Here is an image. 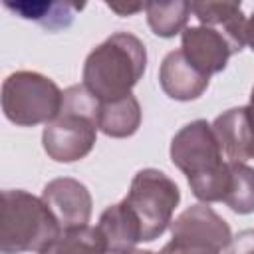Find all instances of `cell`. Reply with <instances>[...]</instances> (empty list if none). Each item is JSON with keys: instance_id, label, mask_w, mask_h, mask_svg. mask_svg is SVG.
Returning <instances> with one entry per match:
<instances>
[{"instance_id": "obj_1", "label": "cell", "mask_w": 254, "mask_h": 254, "mask_svg": "<svg viewBox=\"0 0 254 254\" xmlns=\"http://www.w3.org/2000/svg\"><path fill=\"white\" fill-rule=\"evenodd\" d=\"M169 155L200 202L224 200L230 169L228 161H222V147L206 119L183 125L171 139Z\"/></svg>"}, {"instance_id": "obj_2", "label": "cell", "mask_w": 254, "mask_h": 254, "mask_svg": "<svg viewBox=\"0 0 254 254\" xmlns=\"http://www.w3.org/2000/svg\"><path fill=\"white\" fill-rule=\"evenodd\" d=\"M145 69V44L131 32H115L87 54L81 79L85 89L101 103L129 95Z\"/></svg>"}, {"instance_id": "obj_3", "label": "cell", "mask_w": 254, "mask_h": 254, "mask_svg": "<svg viewBox=\"0 0 254 254\" xmlns=\"http://www.w3.org/2000/svg\"><path fill=\"white\" fill-rule=\"evenodd\" d=\"M99 101L85 85H69L64 89L60 113L46 123L42 145L56 163H75L91 153L97 139Z\"/></svg>"}, {"instance_id": "obj_4", "label": "cell", "mask_w": 254, "mask_h": 254, "mask_svg": "<svg viewBox=\"0 0 254 254\" xmlns=\"http://www.w3.org/2000/svg\"><path fill=\"white\" fill-rule=\"evenodd\" d=\"M62 234V228L44 198L22 189L2 190L0 252H40Z\"/></svg>"}, {"instance_id": "obj_5", "label": "cell", "mask_w": 254, "mask_h": 254, "mask_svg": "<svg viewBox=\"0 0 254 254\" xmlns=\"http://www.w3.org/2000/svg\"><path fill=\"white\" fill-rule=\"evenodd\" d=\"M64 91L38 71H14L2 83V111L20 127L50 123L62 109Z\"/></svg>"}, {"instance_id": "obj_6", "label": "cell", "mask_w": 254, "mask_h": 254, "mask_svg": "<svg viewBox=\"0 0 254 254\" xmlns=\"http://www.w3.org/2000/svg\"><path fill=\"white\" fill-rule=\"evenodd\" d=\"M123 200L141 224L143 242H153L171 226L173 212L181 202V190L169 175L149 167L135 173Z\"/></svg>"}, {"instance_id": "obj_7", "label": "cell", "mask_w": 254, "mask_h": 254, "mask_svg": "<svg viewBox=\"0 0 254 254\" xmlns=\"http://www.w3.org/2000/svg\"><path fill=\"white\" fill-rule=\"evenodd\" d=\"M171 240L208 246L218 252L226 250L232 240V230L228 222L204 202L185 208L171 222Z\"/></svg>"}, {"instance_id": "obj_8", "label": "cell", "mask_w": 254, "mask_h": 254, "mask_svg": "<svg viewBox=\"0 0 254 254\" xmlns=\"http://www.w3.org/2000/svg\"><path fill=\"white\" fill-rule=\"evenodd\" d=\"M42 198L56 216L62 230H73L81 226H89L91 218V194L83 183L71 177L52 179L44 190Z\"/></svg>"}, {"instance_id": "obj_9", "label": "cell", "mask_w": 254, "mask_h": 254, "mask_svg": "<svg viewBox=\"0 0 254 254\" xmlns=\"http://www.w3.org/2000/svg\"><path fill=\"white\" fill-rule=\"evenodd\" d=\"M181 50L185 58L208 77L220 73L230 56L238 54L222 32L208 26H187L181 34Z\"/></svg>"}, {"instance_id": "obj_10", "label": "cell", "mask_w": 254, "mask_h": 254, "mask_svg": "<svg viewBox=\"0 0 254 254\" xmlns=\"http://www.w3.org/2000/svg\"><path fill=\"white\" fill-rule=\"evenodd\" d=\"M210 77L200 73L183 54V50L169 52L159 67V85L167 97L175 101H192L198 99L206 87Z\"/></svg>"}, {"instance_id": "obj_11", "label": "cell", "mask_w": 254, "mask_h": 254, "mask_svg": "<svg viewBox=\"0 0 254 254\" xmlns=\"http://www.w3.org/2000/svg\"><path fill=\"white\" fill-rule=\"evenodd\" d=\"M95 228L107 254H129L139 242H143L141 224L125 200L107 206L101 212Z\"/></svg>"}, {"instance_id": "obj_12", "label": "cell", "mask_w": 254, "mask_h": 254, "mask_svg": "<svg viewBox=\"0 0 254 254\" xmlns=\"http://www.w3.org/2000/svg\"><path fill=\"white\" fill-rule=\"evenodd\" d=\"M212 131L230 161L254 159V127L246 105L226 109L212 121Z\"/></svg>"}, {"instance_id": "obj_13", "label": "cell", "mask_w": 254, "mask_h": 254, "mask_svg": "<svg viewBox=\"0 0 254 254\" xmlns=\"http://www.w3.org/2000/svg\"><path fill=\"white\" fill-rule=\"evenodd\" d=\"M190 12L192 16L200 22V26L214 28L222 32L230 44L234 46L236 52H242L244 48V26H246V16L242 12L240 2H190Z\"/></svg>"}, {"instance_id": "obj_14", "label": "cell", "mask_w": 254, "mask_h": 254, "mask_svg": "<svg viewBox=\"0 0 254 254\" xmlns=\"http://www.w3.org/2000/svg\"><path fill=\"white\" fill-rule=\"evenodd\" d=\"M141 117L143 113H141L139 99L133 93H129L113 101H101L97 125L103 135L113 139H125L137 133L141 125Z\"/></svg>"}, {"instance_id": "obj_15", "label": "cell", "mask_w": 254, "mask_h": 254, "mask_svg": "<svg viewBox=\"0 0 254 254\" xmlns=\"http://www.w3.org/2000/svg\"><path fill=\"white\" fill-rule=\"evenodd\" d=\"M4 8L14 12L24 20H34L46 30L56 32L67 28L73 22V16L83 10V4L71 2H4Z\"/></svg>"}, {"instance_id": "obj_16", "label": "cell", "mask_w": 254, "mask_h": 254, "mask_svg": "<svg viewBox=\"0 0 254 254\" xmlns=\"http://www.w3.org/2000/svg\"><path fill=\"white\" fill-rule=\"evenodd\" d=\"M147 24L151 32L159 38H175L183 34L189 22L190 2L175 0V2H145Z\"/></svg>"}, {"instance_id": "obj_17", "label": "cell", "mask_w": 254, "mask_h": 254, "mask_svg": "<svg viewBox=\"0 0 254 254\" xmlns=\"http://www.w3.org/2000/svg\"><path fill=\"white\" fill-rule=\"evenodd\" d=\"M230 181L224 194V204L236 214L254 212V169L240 161H228Z\"/></svg>"}, {"instance_id": "obj_18", "label": "cell", "mask_w": 254, "mask_h": 254, "mask_svg": "<svg viewBox=\"0 0 254 254\" xmlns=\"http://www.w3.org/2000/svg\"><path fill=\"white\" fill-rule=\"evenodd\" d=\"M38 254H107V252L97 228L81 226L73 230H62V234Z\"/></svg>"}, {"instance_id": "obj_19", "label": "cell", "mask_w": 254, "mask_h": 254, "mask_svg": "<svg viewBox=\"0 0 254 254\" xmlns=\"http://www.w3.org/2000/svg\"><path fill=\"white\" fill-rule=\"evenodd\" d=\"M226 254H254V228L240 230L236 236H232Z\"/></svg>"}, {"instance_id": "obj_20", "label": "cell", "mask_w": 254, "mask_h": 254, "mask_svg": "<svg viewBox=\"0 0 254 254\" xmlns=\"http://www.w3.org/2000/svg\"><path fill=\"white\" fill-rule=\"evenodd\" d=\"M159 254H220L218 250L214 248H208V246H198V244H187V242H177V240H171L167 242Z\"/></svg>"}, {"instance_id": "obj_21", "label": "cell", "mask_w": 254, "mask_h": 254, "mask_svg": "<svg viewBox=\"0 0 254 254\" xmlns=\"http://www.w3.org/2000/svg\"><path fill=\"white\" fill-rule=\"evenodd\" d=\"M107 8L111 12H115L117 16L125 18V16H133L141 10H145V2H135V4H121V2H107Z\"/></svg>"}, {"instance_id": "obj_22", "label": "cell", "mask_w": 254, "mask_h": 254, "mask_svg": "<svg viewBox=\"0 0 254 254\" xmlns=\"http://www.w3.org/2000/svg\"><path fill=\"white\" fill-rule=\"evenodd\" d=\"M244 42H246L248 48L254 52V12L246 18V26H244Z\"/></svg>"}, {"instance_id": "obj_23", "label": "cell", "mask_w": 254, "mask_h": 254, "mask_svg": "<svg viewBox=\"0 0 254 254\" xmlns=\"http://www.w3.org/2000/svg\"><path fill=\"white\" fill-rule=\"evenodd\" d=\"M246 109H248V117H250L252 127H254V87H252V91H250V101H248Z\"/></svg>"}, {"instance_id": "obj_24", "label": "cell", "mask_w": 254, "mask_h": 254, "mask_svg": "<svg viewBox=\"0 0 254 254\" xmlns=\"http://www.w3.org/2000/svg\"><path fill=\"white\" fill-rule=\"evenodd\" d=\"M129 254H155V252H151V250H133Z\"/></svg>"}]
</instances>
